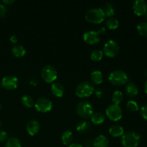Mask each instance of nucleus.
Segmentation results:
<instances>
[{"label":"nucleus","mask_w":147,"mask_h":147,"mask_svg":"<svg viewBox=\"0 0 147 147\" xmlns=\"http://www.w3.org/2000/svg\"><path fill=\"white\" fill-rule=\"evenodd\" d=\"M40 129V123L37 119H32L27 123V131L30 136H34Z\"/></svg>","instance_id":"obj_13"},{"label":"nucleus","mask_w":147,"mask_h":147,"mask_svg":"<svg viewBox=\"0 0 147 147\" xmlns=\"http://www.w3.org/2000/svg\"><path fill=\"white\" fill-rule=\"evenodd\" d=\"M125 92H126V95L129 97H135L138 95L139 90H138L137 86L135 83L129 82L125 86Z\"/></svg>","instance_id":"obj_16"},{"label":"nucleus","mask_w":147,"mask_h":147,"mask_svg":"<svg viewBox=\"0 0 147 147\" xmlns=\"http://www.w3.org/2000/svg\"><path fill=\"white\" fill-rule=\"evenodd\" d=\"M2 2L4 3V4L9 5V4H13V3H14L15 1H14V0H3Z\"/></svg>","instance_id":"obj_38"},{"label":"nucleus","mask_w":147,"mask_h":147,"mask_svg":"<svg viewBox=\"0 0 147 147\" xmlns=\"http://www.w3.org/2000/svg\"><path fill=\"white\" fill-rule=\"evenodd\" d=\"M140 114L145 120H147V104L142 106L140 109Z\"/></svg>","instance_id":"obj_31"},{"label":"nucleus","mask_w":147,"mask_h":147,"mask_svg":"<svg viewBox=\"0 0 147 147\" xmlns=\"http://www.w3.org/2000/svg\"><path fill=\"white\" fill-rule=\"evenodd\" d=\"M90 119L91 121L93 122L94 124L99 125L103 123L106 120V118L103 113H100V112H95L90 116Z\"/></svg>","instance_id":"obj_20"},{"label":"nucleus","mask_w":147,"mask_h":147,"mask_svg":"<svg viewBox=\"0 0 147 147\" xmlns=\"http://www.w3.org/2000/svg\"><path fill=\"white\" fill-rule=\"evenodd\" d=\"M11 53L16 57H22L26 54V50L21 45H14L11 47Z\"/></svg>","instance_id":"obj_19"},{"label":"nucleus","mask_w":147,"mask_h":147,"mask_svg":"<svg viewBox=\"0 0 147 147\" xmlns=\"http://www.w3.org/2000/svg\"><path fill=\"white\" fill-rule=\"evenodd\" d=\"M18 83V78L14 76H7L1 80V86L7 90H13L17 88Z\"/></svg>","instance_id":"obj_10"},{"label":"nucleus","mask_w":147,"mask_h":147,"mask_svg":"<svg viewBox=\"0 0 147 147\" xmlns=\"http://www.w3.org/2000/svg\"><path fill=\"white\" fill-rule=\"evenodd\" d=\"M41 77L47 83H53L57 78V70L54 66L47 65L42 69Z\"/></svg>","instance_id":"obj_6"},{"label":"nucleus","mask_w":147,"mask_h":147,"mask_svg":"<svg viewBox=\"0 0 147 147\" xmlns=\"http://www.w3.org/2000/svg\"><path fill=\"white\" fill-rule=\"evenodd\" d=\"M7 14V7L2 4H0V17H6Z\"/></svg>","instance_id":"obj_32"},{"label":"nucleus","mask_w":147,"mask_h":147,"mask_svg":"<svg viewBox=\"0 0 147 147\" xmlns=\"http://www.w3.org/2000/svg\"><path fill=\"white\" fill-rule=\"evenodd\" d=\"M111 100L115 104L119 105L123 100V93L121 90H116L112 93Z\"/></svg>","instance_id":"obj_24"},{"label":"nucleus","mask_w":147,"mask_h":147,"mask_svg":"<svg viewBox=\"0 0 147 147\" xmlns=\"http://www.w3.org/2000/svg\"><path fill=\"white\" fill-rule=\"evenodd\" d=\"M141 136L137 132L129 131L123 134L121 143L123 147H137L140 142Z\"/></svg>","instance_id":"obj_2"},{"label":"nucleus","mask_w":147,"mask_h":147,"mask_svg":"<svg viewBox=\"0 0 147 147\" xmlns=\"http://www.w3.org/2000/svg\"><path fill=\"white\" fill-rule=\"evenodd\" d=\"M104 11L105 16L107 17H111L114 15L115 14V8L113 4L110 2L105 3L104 7L103 9Z\"/></svg>","instance_id":"obj_22"},{"label":"nucleus","mask_w":147,"mask_h":147,"mask_svg":"<svg viewBox=\"0 0 147 147\" xmlns=\"http://www.w3.org/2000/svg\"><path fill=\"white\" fill-rule=\"evenodd\" d=\"M94 93L96 97L98 98H100L104 95V91H103V90L102 88H96L95 89L94 93Z\"/></svg>","instance_id":"obj_33"},{"label":"nucleus","mask_w":147,"mask_h":147,"mask_svg":"<svg viewBox=\"0 0 147 147\" xmlns=\"http://www.w3.org/2000/svg\"><path fill=\"white\" fill-rule=\"evenodd\" d=\"M8 134L5 131L0 130V142H4L7 140Z\"/></svg>","instance_id":"obj_34"},{"label":"nucleus","mask_w":147,"mask_h":147,"mask_svg":"<svg viewBox=\"0 0 147 147\" xmlns=\"http://www.w3.org/2000/svg\"><path fill=\"white\" fill-rule=\"evenodd\" d=\"M1 121H0V127H1Z\"/></svg>","instance_id":"obj_42"},{"label":"nucleus","mask_w":147,"mask_h":147,"mask_svg":"<svg viewBox=\"0 0 147 147\" xmlns=\"http://www.w3.org/2000/svg\"><path fill=\"white\" fill-rule=\"evenodd\" d=\"M76 112L80 117L83 119H88L93 113V106L87 100L80 101L76 107Z\"/></svg>","instance_id":"obj_5"},{"label":"nucleus","mask_w":147,"mask_h":147,"mask_svg":"<svg viewBox=\"0 0 147 147\" xmlns=\"http://www.w3.org/2000/svg\"><path fill=\"white\" fill-rule=\"evenodd\" d=\"M21 100L22 104L27 108H32L33 107V106H34V102L32 97L28 94L24 95L22 97Z\"/></svg>","instance_id":"obj_25"},{"label":"nucleus","mask_w":147,"mask_h":147,"mask_svg":"<svg viewBox=\"0 0 147 147\" xmlns=\"http://www.w3.org/2000/svg\"><path fill=\"white\" fill-rule=\"evenodd\" d=\"M92 145H93V143L91 142L90 140H86L84 142V146L83 147H91Z\"/></svg>","instance_id":"obj_35"},{"label":"nucleus","mask_w":147,"mask_h":147,"mask_svg":"<svg viewBox=\"0 0 147 147\" xmlns=\"http://www.w3.org/2000/svg\"><path fill=\"white\" fill-rule=\"evenodd\" d=\"M73 140V134L70 131L66 130L61 135V141L64 145L71 144Z\"/></svg>","instance_id":"obj_21"},{"label":"nucleus","mask_w":147,"mask_h":147,"mask_svg":"<svg viewBox=\"0 0 147 147\" xmlns=\"http://www.w3.org/2000/svg\"><path fill=\"white\" fill-rule=\"evenodd\" d=\"M126 109L131 112H136L139 111V108L138 106V103L135 100H131L126 103Z\"/></svg>","instance_id":"obj_30"},{"label":"nucleus","mask_w":147,"mask_h":147,"mask_svg":"<svg viewBox=\"0 0 147 147\" xmlns=\"http://www.w3.org/2000/svg\"><path fill=\"white\" fill-rule=\"evenodd\" d=\"M109 80L114 86H123L129 81V76L123 70H116L109 76Z\"/></svg>","instance_id":"obj_3"},{"label":"nucleus","mask_w":147,"mask_h":147,"mask_svg":"<svg viewBox=\"0 0 147 147\" xmlns=\"http://www.w3.org/2000/svg\"><path fill=\"white\" fill-rule=\"evenodd\" d=\"M94 86L90 82L83 81L79 83L76 89V94L79 98L89 97L94 93Z\"/></svg>","instance_id":"obj_4"},{"label":"nucleus","mask_w":147,"mask_h":147,"mask_svg":"<svg viewBox=\"0 0 147 147\" xmlns=\"http://www.w3.org/2000/svg\"><path fill=\"white\" fill-rule=\"evenodd\" d=\"M51 92L55 97L60 98L63 96L65 92L64 86L58 82H55L51 86Z\"/></svg>","instance_id":"obj_15"},{"label":"nucleus","mask_w":147,"mask_h":147,"mask_svg":"<svg viewBox=\"0 0 147 147\" xmlns=\"http://www.w3.org/2000/svg\"><path fill=\"white\" fill-rule=\"evenodd\" d=\"M134 12L138 16H143L146 14L147 3L144 0H136L133 3Z\"/></svg>","instance_id":"obj_12"},{"label":"nucleus","mask_w":147,"mask_h":147,"mask_svg":"<svg viewBox=\"0 0 147 147\" xmlns=\"http://www.w3.org/2000/svg\"><path fill=\"white\" fill-rule=\"evenodd\" d=\"M0 110H1V103H0Z\"/></svg>","instance_id":"obj_43"},{"label":"nucleus","mask_w":147,"mask_h":147,"mask_svg":"<svg viewBox=\"0 0 147 147\" xmlns=\"http://www.w3.org/2000/svg\"><path fill=\"white\" fill-rule=\"evenodd\" d=\"M91 127V125L87 121H82L80 123H79L76 126V129H77L78 131L80 132H86L89 130Z\"/></svg>","instance_id":"obj_27"},{"label":"nucleus","mask_w":147,"mask_h":147,"mask_svg":"<svg viewBox=\"0 0 147 147\" xmlns=\"http://www.w3.org/2000/svg\"><path fill=\"white\" fill-rule=\"evenodd\" d=\"M106 113L109 119L113 121H117L122 118L123 111L119 105L111 103L107 107Z\"/></svg>","instance_id":"obj_8"},{"label":"nucleus","mask_w":147,"mask_h":147,"mask_svg":"<svg viewBox=\"0 0 147 147\" xmlns=\"http://www.w3.org/2000/svg\"><path fill=\"white\" fill-rule=\"evenodd\" d=\"M106 25L107 26L108 28L110 30H116L119 27V21L118 19L116 17H109L106 20Z\"/></svg>","instance_id":"obj_23"},{"label":"nucleus","mask_w":147,"mask_h":147,"mask_svg":"<svg viewBox=\"0 0 147 147\" xmlns=\"http://www.w3.org/2000/svg\"><path fill=\"white\" fill-rule=\"evenodd\" d=\"M90 80L95 85H100L103 81V75L100 70H94L90 74Z\"/></svg>","instance_id":"obj_18"},{"label":"nucleus","mask_w":147,"mask_h":147,"mask_svg":"<svg viewBox=\"0 0 147 147\" xmlns=\"http://www.w3.org/2000/svg\"><path fill=\"white\" fill-rule=\"evenodd\" d=\"M86 20L93 24H100L106 18L103 9L100 7H93L86 11Z\"/></svg>","instance_id":"obj_1"},{"label":"nucleus","mask_w":147,"mask_h":147,"mask_svg":"<svg viewBox=\"0 0 147 147\" xmlns=\"http://www.w3.org/2000/svg\"><path fill=\"white\" fill-rule=\"evenodd\" d=\"M109 134L113 137H119V136H123V134H124V129L121 125L115 124L110 127Z\"/></svg>","instance_id":"obj_17"},{"label":"nucleus","mask_w":147,"mask_h":147,"mask_svg":"<svg viewBox=\"0 0 147 147\" xmlns=\"http://www.w3.org/2000/svg\"><path fill=\"white\" fill-rule=\"evenodd\" d=\"M5 147H22V144L18 138L13 136L7 139Z\"/></svg>","instance_id":"obj_26"},{"label":"nucleus","mask_w":147,"mask_h":147,"mask_svg":"<svg viewBox=\"0 0 147 147\" xmlns=\"http://www.w3.org/2000/svg\"><path fill=\"white\" fill-rule=\"evenodd\" d=\"M103 56V53L100 50H94L90 53V59L93 61H99L102 60Z\"/></svg>","instance_id":"obj_29"},{"label":"nucleus","mask_w":147,"mask_h":147,"mask_svg":"<svg viewBox=\"0 0 147 147\" xmlns=\"http://www.w3.org/2000/svg\"><path fill=\"white\" fill-rule=\"evenodd\" d=\"M120 50V46L116 40H110L106 42L103 46V53L109 57H113L117 55Z\"/></svg>","instance_id":"obj_7"},{"label":"nucleus","mask_w":147,"mask_h":147,"mask_svg":"<svg viewBox=\"0 0 147 147\" xmlns=\"http://www.w3.org/2000/svg\"><path fill=\"white\" fill-rule=\"evenodd\" d=\"M34 107L36 110L42 113L50 111L53 109V102L47 98L42 97L37 99L34 103Z\"/></svg>","instance_id":"obj_9"},{"label":"nucleus","mask_w":147,"mask_h":147,"mask_svg":"<svg viewBox=\"0 0 147 147\" xmlns=\"http://www.w3.org/2000/svg\"><path fill=\"white\" fill-rule=\"evenodd\" d=\"M144 91L147 94V80L145 82V84H144Z\"/></svg>","instance_id":"obj_40"},{"label":"nucleus","mask_w":147,"mask_h":147,"mask_svg":"<svg viewBox=\"0 0 147 147\" xmlns=\"http://www.w3.org/2000/svg\"><path fill=\"white\" fill-rule=\"evenodd\" d=\"M145 74H146V76L147 77V70L146 71V73H145Z\"/></svg>","instance_id":"obj_41"},{"label":"nucleus","mask_w":147,"mask_h":147,"mask_svg":"<svg viewBox=\"0 0 147 147\" xmlns=\"http://www.w3.org/2000/svg\"><path fill=\"white\" fill-rule=\"evenodd\" d=\"M137 31L142 36L147 37V22H141L137 24Z\"/></svg>","instance_id":"obj_28"},{"label":"nucleus","mask_w":147,"mask_h":147,"mask_svg":"<svg viewBox=\"0 0 147 147\" xmlns=\"http://www.w3.org/2000/svg\"><path fill=\"white\" fill-rule=\"evenodd\" d=\"M9 40L10 41H11L12 43H14V44H15V43L17 42V37H16L15 35H11V37H9Z\"/></svg>","instance_id":"obj_37"},{"label":"nucleus","mask_w":147,"mask_h":147,"mask_svg":"<svg viewBox=\"0 0 147 147\" xmlns=\"http://www.w3.org/2000/svg\"><path fill=\"white\" fill-rule=\"evenodd\" d=\"M106 27H101L100 29H99L98 30L97 32H98V33L99 34H103L105 32H106Z\"/></svg>","instance_id":"obj_36"},{"label":"nucleus","mask_w":147,"mask_h":147,"mask_svg":"<svg viewBox=\"0 0 147 147\" xmlns=\"http://www.w3.org/2000/svg\"><path fill=\"white\" fill-rule=\"evenodd\" d=\"M68 147H83V146H82V145L80 144L73 143V144H71L69 145Z\"/></svg>","instance_id":"obj_39"},{"label":"nucleus","mask_w":147,"mask_h":147,"mask_svg":"<svg viewBox=\"0 0 147 147\" xmlns=\"http://www.w3.org/2000/svg\"><path fill=\"white\" fill-rule=\"evenodd\" d=\"M109 145V138L103 134H100L96 136L93 142V146L94 147H108Z\"/></svg>","instance_id":"obj_14"},{"label":"nucleus","mask_w":147,"mask_h":147,"mask_svg":"<svg viewBox=\"0 0 147 147\" xmlns=\"http://www.w3.org/2000/svg\"><path fill=\"white\" fill-rule=\"evenodd\" d=\"M83 40L88 44L94 45L100 41V34L95 30H88L83 33Z\"/></svg>","instance_id":"obj_11"}]
</instances>
